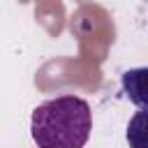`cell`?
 I'll use <instances>...</instances> for the list:
<instances>
[{
    "mask_svg": "<svg viewBox=\"0 0 148 148\" xmlns=\"http://www.w3.org/2000/svg\"><path fill=\"white\" fill-rule=\"evenodd\" d=\"M90 104L76 95L46 99L30 116V136L37 148H83L90 139Z\"/></svg>",
    "mask_w": 148,
    "mask_h": 148,
    "instance_id": "6da1fadb",
    "label": "cell"
},
{
    "mask_svg": "<svg viewBox=\"0 0 148 148\" xmlns=\"http://www.w3.org/2000/svg\"><path fill=\"white\" fill-rule=\"evenodd\" d=\"M143 76H146V69H143V67L130 69V72H125V76H123V86H125V90H130V92H127L130 99L136 102L141 109L146 106V102H143Z\"/></svg>",
    "mask_w": 148,
    "mask_h": 148,
    "instance_id": "7a4b0ae2",
    "label": "cell"
},
{
    "mask_svg": "<svg viewBox=\"0 0 148 148\" xmlns=\"http://www.w3.org/2000/svg\"><path fill=\"white\" fill-rule=\"evenodd\" d=\"M143 109L134 116V120L127 125V141L134 148H146V139H143Z\"/></svg>",
    "mask_w": 148,
    "mask_h": 148,
    "instance_id": "3957f363",
    "label": "cell"
}]
</instances>
